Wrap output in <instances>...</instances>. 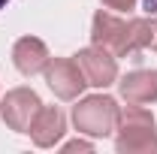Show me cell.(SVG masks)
I'll return each mask as SVG.
<instances>
[{
	"label": "cell",
	"mask_w": 157,
	"mask_h": 154,
	"mask_svg": "<svg viewBox=\"0 0 157 154\" xmlns=\"http://www.w3.org/2000/svg\"><path fill=\"white\" fill-rule=\"evenodd\" d=\"M42 73H45V85L52 88V94L58 100H76L88 88V82L73 58H48Z\"/></svg>",
	"instance_id": "obj_6"
},
{
	"label": "cell",
	"mask_w": 157,
	"mask_h": 154,
	"mask_svg": "<svg viewBox=\"0 0 157 154\" xmlns=\"http://www.w3.org/2000/svg\"><path fill=\"white\" fill-rule=\"evenodd\" d=\"M63 151H67V154H73V151H94V145L85 142V139H73V142L63 145Z\"/></svg>",
	"instance_id": "obj_12"
},
{
	"label": "cell",
	"mask_w": 157,
	"mask_h": 154,
	"mask_svg": "<svg viewBox=\"0 0 157 154\" xmlns=\"http://www.w3.org/2000/svg\"><path fill=\"white\" fill-rule=\"evenodd\" d=\"M6 3H9V0H0V9H3V6H6Z\"/></svg>",
	"instance_id": "obj_14"
},
{
	"label": "cell",
	"mask_w": 157,
	"mask_h": 154,
	"mask_svg": "<svg viewBox=\"0 0 157 154\" xmlns=\"http://www.w3.org/2000/svg\"><path fill=\"white\" fill-rule=\"evenodd\" d=\"M39 109H42V100L33 88H12L0 100V118L15 133H30V124Z\"/></svg>",
	"instance_id": "obj_4"
},
{
	"label": "cell",
	"mask_w": 157,
	"mask_h": 154,
	"mask_svg": "<svg viewBox=\"0 0 157 154\" xmlns=\"http://www.w3.org/2000/svg\"><path fill=\"white\" fill-rule=\"evenodd\" d=\"M136 45H139V52L142 48L157 52V15L136 18Z\"/></svg>",
	"instance_id": "obj_10"
},
{
	"label": "cell",
	"mask_w": 157,
	"mask_h": 154,
	"mask_svg": "<svg viewBox=\"0 0 157 154\" xmlns=\"http://www.w3.org/2000/svg\"><path fill=\"white\" fill-rule=\"evenodd\" d=\"M118 112H121V106L115 97L91 94V97H82L73 106V124L78 133L91 136V139H103V136L115 133Z\"/></svg>",
	"instance_id": "obj_3"
},
{
	"label": "cell",
	"mask_w": 157,
	"mask_h": 154,
	"mask_svg": "<svg viewBox=\"0 0 157 154\" xmlns=\"http://www.w3.org/2000/svg\"><path fill=\"white\" fill-rule=\"evenodd\" d=\"M12 64H15V70H18L21 76H36L45 70V64H48V48H45V42L36 37H21L15 39V45H12Z\"/></svg>",
	"instance_id": "obj_9"
},
{
	"label": "cell",
	"mask_w": 157,
	"mask_h": 154,
	"mask_svg": "<svg viewBox=\"0 0 157 154\" xmlns=\"http://www.w3.org/2000/svg\"><path fill=\"white\" fill-rule=\"evenodd\" d=\"M73 60L78 64L82 76H85V82L91 88H109V85L118 82V58L109 55L106 48H97V45L78 48L73 55Z\"/></svg>",
	"instance_id": "obj_5"
},
{
	"label": "cell",
	"mask_w": 157,
	"mask_h": 154,
	"mask_svg": "<svg viewBox=\"0 0 157 154\" xmlns=\"http://www.w3.org/2000/svg\"><path fill=\"white\" fill-rule=\"evenodd\" d=\"M106 9H118V12H130L136 6V0H103Z\"/></svg>",
	"instance_id": "obj_11"
},
{
	"label": "cell",
	"mask_w": 157,
	"mask_h": 154,
	"mask_svg": "<svg viewBox=\"0 0 157 154\" xmlns=\"http://www.w3.org/2000/svg\"><path fill=\"white\" fill-rule=\"evenodd\" d=\"M115 151L118 154H157V121L148 109L127 103V109L118 112Z\"/></svg>",
	"instance_id": "obj_1"
},
{
	"label": "cell",
	"mask_w": 157,
	"mask_h": 154,
	"mask_svg": "<svg viewBox=\"0 0 157 154\" xmlns=\"http://www.w3.org/2000/svg\"><path fill=\"white\" fill-rule=\"evenodd\" d=\"M115 85H118L121 100H127V103L148 106V103L157 100V70H130Z\"/></svg>",
	"instance_id": "obj_7"
},
{
	"label": "cell",
	"mask_w": 157,
	"mask_h": 154,
	"mask_svg": "<svg viewBox=\"0 0 157 154\" xmlns=\"http://www.w3.org/2000/svg\"><path fill=\"white\" fill-rule=\"evenodd\" d=\"M91 42L97 48H106L115 58H136V18H121L115 12H94L91 21Z\"/></svg>",
	"instance_id": "obj_2"
},
{
	"label": "cell",
	"mask_w": 157,
	"mask_h": 154,
	"mask_svg": "<svg viewBox=\"0 0 157 154\" xmlns=\"http://www.w3.org/2000/svg\"><path fill=\"white\" fill-rule=\"evenodd\" d=\"M145 9H148V15H154L157 12V0H145Z\"/></svg>",
	"instance_id": "obj_13"
},
{
	"label": "cell",
	"mask_w": 157,
	"mask_h": 154,
	"mask_svg": "<svg viewBox=\"0 0 157 154\" xmlns=\"http://www.w3.org/2000/svg\"><path fill=\"white\" fill-rule=\"evenodd\" d=\"M67 133V118L58 106H42L30 124V139L36 148H55Z\"/></svg>",
	"instance_id": "obj_8"
}]
</instances>
